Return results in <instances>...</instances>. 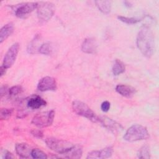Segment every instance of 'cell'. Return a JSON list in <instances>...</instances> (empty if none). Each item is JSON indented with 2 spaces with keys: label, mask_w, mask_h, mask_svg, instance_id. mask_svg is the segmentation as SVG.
<instances>
[{
  "label": "cell",
  "mask_w": 159,
  "mask_h": 159,
  "mask_svg": "<svg viewBox=\"0 0 159 159\" xmlns=\"http://www.w3.org/2000/svg\"><path fill=\"white\" fill-rule=\"evenodd\" d=\"M136 42L138 48L143 56L148 58L152 56L155 49V39L149 27L144 25L140 29Z\"/></svg>",
  "instance_id": "cell-1"
},
{
  "label": "cell",
  "mask_w": 159,
  "mask_h": 159,
  "mask_svg": "<svg viewBox=\"0 0 159 159\" xmlns=\"http://www.w3.org/2000/svg\"><path fill=\"white\" fill-rule=\"evenodd\" d=\"M148 137L149 134L147 128L139 124H134L130 126L123 137L124 139L128 142L145 140Z\"/></svg>",
  "instance_id": "cell-2"
},
{
  "label": "cell",
  "mask_w": 159,
  "mask_h": 159,
  "mask_svg": "<svg viewBox=\"0 0 159 159\" xmlns=\"http://www.w3.org/2000/svg\"><path fill=\"white\" fill-rule=\"evenodd\" d=\"M72 108L76 114L86 117L92 122H98V117L85 103L78 100H75L72 102Z\"/></svg>",
  "instance_id": "cell-3"
},
{
  "label": "cell",
  "mask_w": 159,
  "mask_h": 159,
  "mask_svg": "<svg viewBox=\"0 0 159 159\" xmlns=\"http://www.w3.org/2000/svg\"><path fill=\"white\" fill-rule=\"evenodd\" d=\"M45 143L50 149L61 155L67 152L74 145L68 141L53 137L46 139Z\"/></svg>",
  "instance_id": "cell-4"
},
{
  "label": "cell",
  "mask_w": 159,
  "mask_h": 159,
  "mask_svg": "<svg viewBox=\"0 0 159 159\" xmlns=\"http://www.w3.org/2000/svg\"><path fill=\"white\" fill-rule=\"evenodd\" d=\"M37 17L40 22H48L53 16L55 12V6L52 2H42L38 3L37 8Z\"/></svg>",
  "instance_id": "cell-5"
},
{
  "label": "cell",
  "mask_w": 159,
  "mask_h": 159,
  "mask_svg": "<svg viewBox=\"0 0 159 159\" xmlns=\"http://www.w3.org/2000/svg\"><path fill=\"white\" fill-rule=\"evenodd\" d=\"M54 117V110L40 112L34 116L32 119V123L40 128L47 127L52 124Z\"/></svg>",
  "instance_id": "cell-6"
},
{
  "label": "cell",
  "mask_w": 159,
  "mask_h": 159,
  "mask_svg": "<svg viewBox=\"0 0 159 159\" xmlns=\"http://www.w3.org/2000/svg\"><path fill=\"white\" fill-rule=\"evenodd\" d=\"M19 50V44L15 43L11 46L5 54L3 59L2 65L6 68H11L14 63Z\"/></svg>",
  "instance_id": "cell-7"
},
{
  "label": "cell",
  "mask_w": 159,
  "mask_h": 159,
  "mask_svg": "<svg viewBox=\"0 0 159 159\" xmlns=\"http://www.w3.org/2000/svg\"><path fill=\"white\" fill-rule=\"evenodd\" d=\"M98 121L104 127L114 134L120 133L123 129L122 126L120 124L106 116L98 117Z\"/></svg>",
  "instance_id": "cell-8"
},
{
  "label": "cell",
  "mask_w": 159,
  "mask_h": 159,
  "mask_svg": "<svg viewBox=\"0 0 159 159\" xmlns=\"http://www.w3.org/2000/svg\"><path fill=\"white\" fill-rule=\"evenodd\" d=\"M57 88V81L54 78L51 76H45L42 78L37 84L38 90L42 92L55 91Z\"/></svg>",
  "instance_id": "cell-9"
},
{
  "label": "cell",
  "mask_w": 159,
  "mask_h": 159,
  "mask_svg": "<svg viewBox=\"0 0 159 159\" xmlns=\"http://www.w3.org/2000/svg\"><path fill=\"white\" fill-rule=\"evenodd\" d=\"M38 7L37 2H25L20 4L16 9L15 15L19 18H24L26 16L31 13Z\"/></svg>",
  "instance_id": "cell-10"
},
{
  "label": "cell",
  "mask_w": 159,
  "mask_h": 159,
  "mask_svg": "<svg viewBox=\"0 0 159 159\" xmlns=\"http://www.w3.org/2000/svg\"><path fill=\"white\" fill-rule=\"evenodd\" d=\"M113 149L111 147H108L100 150H94L89 152L86 158L95 159V158H107L111 157Z\"/></svg>",
  "instance_id": "cell-11"
},
{
  "label": "cell",
  "mask_w": 159,
  "mask_h": 159,
  "mask_svg": "<svg viewBox=\"0 0 159 159\" xmlns=\"http://www.w3.org/2000/svg\"><path fill=\"white\" fill-rule=\"evenodd\" d=\"M47 104V102L37 95H33L27 100V106L31 109H39Z\"/></svg>",
  "instance_id": "cell-12"
},
{
  "label": "cell",
  "mask_w": 159,
  "mask_h": 159,
  "mask_svg": "<svg viewBox=\"0 0 159 159\" xmlns=\"http://www.w3.org/2000/svg\"><path fill=\"white\" fill-rule=\"evenodd\" d=\"M97 47V42L94 39L87 38L83 41L81 45V50L86 53L92 54L96 52Z\"/></svg>",
  "instance_id": "cell-13"
},
{
  "label": "cell",
  "mask_w": 159,
  "mask_h": 159,
  "mask_svg": "<svg viewBox=\"0 0 159 159\" xmlns=\"http://www.w3.org/2000/svg\"><path fill=\"white\" fill-rule=\"evenodd\" d=\"M116 91L121 96L125 98H131L136 93V89L129 85L118 84L116 87Z\"/></svg>",
  "instance_id": "cell-14"
},
{
  "label": "cell",
  "mask_w": 159,
  "mask_h": 159,
  "mask_svg": "<svg viewBox=\"0 0 159 159\" xmlns=\"http://www.w3.org/2000/svg\"><path fill=\"white\" fill-rule=\"evenodd\" d=\"M32 149L30 147L25 143H19L16 145V153L22 158H29L31 156Z\"/></svg>",
  "instance_id": "cell-15"
},
{
  "label": "cell",
  "mask_w": 159,
  "mask_h": 159,
  "mask_svg": "<svg viewBox=\"0 0 159 159\" xmlns=\"http://www.w3.org/2000/svg\"><path fill=\"white\" fill-rule=\"evenodd\" d=\"M83 148L80 145H74L67 152L65 153L64 156L65 158L78 159L82 156Z\"/></svg>",
  "instance_id": "cell-16"
},
{
  "label": "cell",
  "mask_w": 159,
  "mask_h": 159,
  "mask_svg": "<svg viewBox=\"0 0 159 159\" xmlns=\"http://www.w3.org/2000/svg\"><path fill=\"white\" fill-rule=\"evenodd\" d=\"M14 25L13 24L10 22L4 25L0 30V43H2L7 39L13 32Z\"/></svg>",
  "instance_id": "cell-17"
},
{
  "label": "cell",
  "mask_w": 159,
  "mask_h": 159,
  "mask_svg": "<svg viewBox=\"0 0 159 159\" xmlns=\"http://www.w3.org/2000/svg\"><path fill=\"white\" fill-rule=\"evenodd\" d=\"M96 5L100 11L104 14H108L111 11V1H96Z\"/></svg>",
  "instance_id": "cell-18"
},
{
  "label": "cell",
  "mask_w": 159,
  "mask_h": 159,
  "mask_svg": "<svg viewBox=\"0 0 159 159\" xmlns=\"http://www.w3.org/2000/svg\"><path fill=\"white\" fill-rule=\"evenodd\" d=\"M125 70V65L120 60L116 59L112 66V73L114 75L117 76L124 73Z\"/></svg>",
  "instance_id": "cell-19"
},
{
  "label": "cell",
  "mask_w": 159,
  "mask_h": 159,
  "mask_svg": "<svg viewBox=\"0 0 159 159\" xmlns=\"http://www.w3.org/2000/svg\"><path fill=\"white\" fill-rule=\"evenodd\" d=\"M39 39H40L39 35H37L34 38V39L30 42V43H29V45L27 47V52L29 53L34 54V53L39 52V49L40 47H38L37 43L39 41Z\"/></svg>",
  "instance_id": "cell-20"
},
{
  "label": "cell",
  "mask_w": 159,
  "mask_h": 159,
  "mask_svg": "<svg viewBox=\"0 0 159 159\" xmlns=\"http://www.w3.org/2000/svg\"><path fill=\"white\" fill-rule=\"evenodd\" d=\"M150 148L148 145H144L142 147L140 148V150L138 152L137 156L139 158H145V159H148L150 158Z\"/></svg>",
  "instance_id": "cell-21"
},
{
  "label": "cell",
  "mask_w": 159,
  "mask_h": 159,
  "mask_svg": "<svg viewBox=\"0 0 159 159\" xmlns=\"http://www.w3.org/2000/svg\"><path fill=\"white\" fill-rule=\"evenodd\" d=\"M52 52V45L46 42L42 44L39 49V52L41 54L43 55H50Z\"/></svg>",
  "instance_id": "cell-22"
},
{
  "label": "cell",
  "mask_w": 159,
  "mask_h": 159,
  "mask_svg": "<svg viewBox=\"0 0 159 159\" xmlns=\"http://www.w3.org/2000/svg\"><path fill=\"white\" fill-rule=\"evenodd\" d=\"M31 157L36 159H46L47 156L45 152L39 148L32 149L31 152Z\"/></svg>",
  "instance_id": "cell-23"
},
{
  "label": "cell",
  "mask_w": 159,
  "mask_h": 159,
  "mask_svg": "<svg viewBox=\"0 0 159 159\" xmlns=\"http://www.w3.org/2000/svg\"><path fill=\"white\" fill-rule=\"evenodd\" d=\"M14 109L12 108H2L1 109L0 118L1 120L8 119L13 112Z\"/></svg>",
  "instance_id": "cell-24"
},
{
  "label": "cell",
  "mask_w": 159,
  "mask_h": 159,
  "mask_svg": "<svg viewBox=\"0 0 159 159\" xmlns=\"http://www.w3.org/2000/svg\"><path fill=\"white\" fill-rule=\"evenodd\" d=\"M24 89L20 85H16L11 87L9 89V95L10 96H15L18 94H21L23 92Z\"/></svg>",
  "instance_id": "cell-25"
},
{
  "label": "cell",
  "mask_w": 159,
  "mask_h": 159,
  "mask_svg": "<svg viewBox=\"0 0 159 159\" xmlns=\"http://www.w3.org/2000/svg\"><path fill=\"white\" fill-rule=\"evenodd\" d=\"M118 19L120 21L127 24H135L140 21L139 19L134 18V17H124V16H118Z\"/></svg>",
  "instance_id": "cell-26"
},
{
  "label": "cell",
  "mask_w": 159,
  "mask_h": 159,
  "mask_svg": "<svg viewBox=\"0 0 159 159\" xmlns=\"http://www.w3.org/2000/svg\"><path fill=\"white\" fill-rule=\"evenodd\" d=\"M30 133L34 137L39 139H41L43 136V132L40 130H38V129H32L30 131Z\"/></svg>",
  "instance_id": "cell-27"
},
{
  "label": "cell",
  "mask_w": 159,
  "mask_h": 159,
  "mask_svg": "<svg viewBox=\"0 0 159 159\" xmlns=\"http://www.w3.org/2000/svg\"><path fill=\"white\" fill-rule=\"evenodd\" d=\"M110 106H111V104L109 101H104L102 104H101V110L103 111V112H107L109 109H110Z\"/></svg>",
  "instance_id": "cell-28"
},
{
  "label": "cell",
  "mask_w": 159,
  "mask_h": 159,
  "mask_svg": "<svg viewBox=\"0 0 159 159\" xmlns=\"http://www.w3.org/2000/svg\"><path fill=\"white\" fill-rule=\"evenodd\" d=\"M9 89L6 86H2L1 87V98H2L4 96H6L7 94H9Z\"/></svg>",
  "instance_id": "cell-29"
},
{
  "label": "cell",
  "mask_w": 159,
  "mask_h": 159,
  "mask_svg": "<svg viewBox=\"0 0 159 159\" xmlns=\"http://www.w3.org/2000/svg\"><path fill=\"white\" fill-rule=\"evenodd\" d=\"M2 155H3V156H2L3 158L11 159V158H14V156L12 155V154L11 152L7 151V150H4Z\"/></svg>",
  "instance_id": "cell-30"
},
{
  "label": "cell",
  "mask_w": 159,
  "mask_h": 159,
  "mask_svg": "<svg viewBox=\"0 0 159 159\" xmlns=\"http://www.w3.org/2000/svg\"><path fill=\"white\" fill-rule=\"evenodd\" d=\"M6 69L3 65H2L0 68V75H1V76H2L4 75H5L6 73Z\"/></svg>",
  "instance_id": "cell-31"
}]
</instances>
